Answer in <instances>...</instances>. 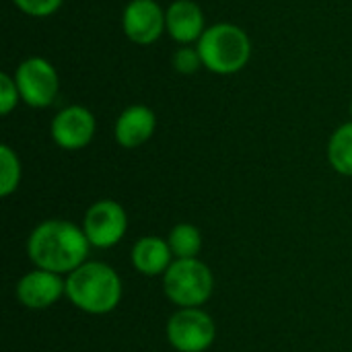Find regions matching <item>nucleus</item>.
Wrapping results in <instances>:
<instances>
[{"label": "nucleus", "instance_id": "4", "mask_svg": "<svg viewBox=\"0 0 352 352\" xmlns=\"http://www.w3.org/2000/svg\"><path fill=\"white\" fill-rule=\"evenodd\" d=\"M214 278L210 268L198 258L175 260L163 274V291L179 309L200 307L212 295Z\"/></svg>", "mask_w": 352, "mask_h": 352}, {"label": "nucleus", "instance_id": "19", "mask_svg": "<svg viewBox=\"0 0 352 352\" xmlns=\"http://www.w3.org/2000/svg\"><path fill=\"white\" fill-rule=\"evenodd\" d=\"M19 101H21V93L14 82V76L2 72L0 74V113L8 116L16 107Z\"/></svg>", "mask_w": 352, "mask_h": 352}, {"label": "nucleus", "instance_id": "10", "mask_svg": "<svg viewBox=\"0 0 352 352\" xmlns=\"http://www.w3.org/2000/svg\"><path fill=\"white\" fill-rule=\"evenodd\" d=\"M66 293V280L47 270H33L16 285V299L27 309H47Z\"/></svg>", "mask_w": 352, "mask_h": 352}, {"label": "nucleus", "instance_id": "5", "mask_svg": "<svg viewBox=\"0 0 352 352\" xmlns=\"http://www.w3.org/2000/svg\"><path fill=\"white\" fill-rule=\"evenodd\" d=\"M14 82L21 93V101L33 109L50 107L60 91V76L54 64L41 56L25 58L14 70Z\"/></svg>", "mask_w": 352, "mask_h": 352}, {"label": "nucleus", "instance_id": "9", "mask_svg": "<svg viewBox=\"0 0 352 352\" xmlns=\"http://www.w3.org/2000/svg\"><path fill=\"white\" fill-rule=\"evenodd\" d=\"M95 130H97L95 116L91 113V109L82 105H68L60 109L50 126V134L54 142L64 151L85 148L93 140Z\"/></svg>", "mask_w": 352, "mask_h": 352}, {"label": "nucleus", "instance_id": "6", "mask_svg": "<svg viewBox=\"0 0 352 352\" xmlns=\"http://www.w3.org/2000/svg\"><path fill=\"white\" fill-rule=\"evenodd\" d=\"M217 338L212 318L200 307H184L167 322V340L179 352H204Z\"/></svg>", "mask_w": 352, "mask_h": 352}, {"label": "nucleus", "instance_id": "13", "mask_svg": "<svg viewBox=\"0 0 352 352\" xmlns=\"http://www.w3.org/2000/svg\"><path fill=\"white\" fill-rule=\"evenodd\" d=\"M173 254L165 239L161 237H140L132 248V264L144 276H159L165 274Z\"/></svg>", "mask_w": 352, "mask_h": 352}, {"label": "nucleus", "instance_id": "17", "mask_svg": "<svg viewBox=\"0 0 352 352\" xmlns=\"http://www.w3.org/2000/svg\"><path fill=\"white\" fill-rule=\"evenodd\" d=\"M171 64H173L175 72H179V74H194L202 66V60H200L196 45H182L175 50Z\"/></svg>", "mask_w": 352, "mask_h": 352}, {"label": "nucleus", "instance_id": "1", "mask_svg": "<svg viewBox=\"0 0 352 352\" xmlns=\"http://www.w3.org/2000/svg\"><path fill=\"white\" fill-rule=\"evenodd\" d=\"M89 248L91 241L85 229L60 219L39 223L27 239L29 260L39 270L56 274H70L80 268L89 256Z\"/></svg>", "mask_w": 352, "mask_h": 352}, {"label": "nucleus", "instance_id": "11", "mask_svg": "<svg viewBox=\"0 0 352 352\" xmlns=\"http://www.w3.org/2000/svg\"><path fill=\"white\" fill-rule=\"evenodd\" d=\"M167 33L179 45L198 43L202 33L206 31L204 12L194 0H173L165 10Z\"/></svg>", "mask_w": 352, "mask_h": 352}, {"label": "nucleus", "instance_id": "7", "mask_svg": "<svg viewBox=\"0 0 352 352\" xmlns=\"http://www.w3.org/2000/svg\"><path fill=\"white\" fill-rule=\"evenodd\" d=\"M82 229L95 248H113L122 241L128 229V217L120 202L116 200H99L89 206Z\"/></svg>", "mask_w": 352, "mask_h": 352}, {"label": "nucleus", "instance_id": "15", "mask_svg": "<svg viewBox=\"0 0 352 352\" xmlns=\"http://www.w3.org/2000/svg\"><path fill=\"white\" fill-rule=\"evenodd\" d=\"M167 243L171 248V254L177 260H190L196 258L200 248H202V235L198 231V227L190 225V223H179L171 229Z\"/></svg>", "mask_w": 352, "mask_h": 352}, {"label": "nucleus", "instance_id": "2", "mask_svg": "<svg viewBox=\"0 0 352 352\" xmlns=\"http://www.w3.org/2000/svg\"><path fill=\"white\" fill-rule=\"evenodd\" d=\"M66 297L76 309L103 316L118 307L122 299V280L111 266L103 262H85L68 274Z\"/></svg>", "mask_w": 352, "mask_h": 352}, {"label": "nucleus", "instance_id": "8", "mask_svg": "<svg viewBox=\"0 0 352 352\" xmlns=\"http://www.w3.org/2000/svg\"><path fill=\"white\" fill-rule=\"evenodd\" d=\"M124 35L136 45L155 43L165 31V10L157 0H130L122 12Z\"/></svg>", "mask_w": 352, "mask_h": 352}, {"label": "nucleus", "instance_id": "16", "mask_svg": "<svg viewBox=\"0 0 352 352\" xmlns=\"http://www.w3.org/2000/svg\"><path fill=\"white\" fill-rule=\"evenodd\" d=\"M21 182V161L16 153L8 146H0V196L6 198L10 196Z\"/></svg>", "mask_w": 352, "mask_h": 352}, {"label": "nucleus", "instance_id": "18", "mask_svg": "<svg viewBox=\"0 0 352 352\" xmlns=\"http://www.w3.org/2000/svg\"><path fill=\"white\" fill-rule=\"evenodd\" d=\"M14 6L35 19H43L54 14L56 10H60V6L64 4V0H12Z\"/></svg>", "mask_w": 352, "mask_h": 352}, {"label": "nucleus", "instance_id": "14", "mask_svg": "<svg viewBox=\"0 0 352 352\" xmlns=\"http://www.w3.org/2000/svg\"><path fill=\"white\" fill-rule=\"evenodd\" d=\"M328 161L340 175L352 177V122L342 124L330 136Z\"/></svg>", "mask_w": 352, "mask_h": 352}, {"label": "nucleus", "instance_id": "12", "mask_svg": "<svg viewBox=\"0 0 352 352\" xmlns=\"http://www.w3.org/2000/svg\"><path fill=\"white\" fill-rule=\"evenodd\" d=\"M157 128V116L146 105H128L116 120L113 136L124 148H138L148 142Z\"/></svg>", "mask_w": 352, "mask_h": 352}, {"label": "nucleus", "instance_id": "20", "mask_svg": "<svg viewBox=\"0 0 352 352\" xmlns=\"http://www.w3.org/2000/svg\"><path fill=\"white\" fill-rule=\"evenodd\" d=\"M351 116H352V101H351Z\"/></svg>", "mask_w": 352, "mask_h": 352}, {"label": "nucleus", "instance_id": "3", "mask_svg": "<svg viewBox=\"0 0 352 352\" xmlns=\"http://www.w3.org/2000/svg\"><path fill=\"white\" fill-rule=\"evenodd\" d=\"M196 50L206 70L214 74H235L243 70L252 58V39L239 25L217 23L206 27Z\"/></svg>", "mask_w": 352, "mask_h": 352}]
</instances>
